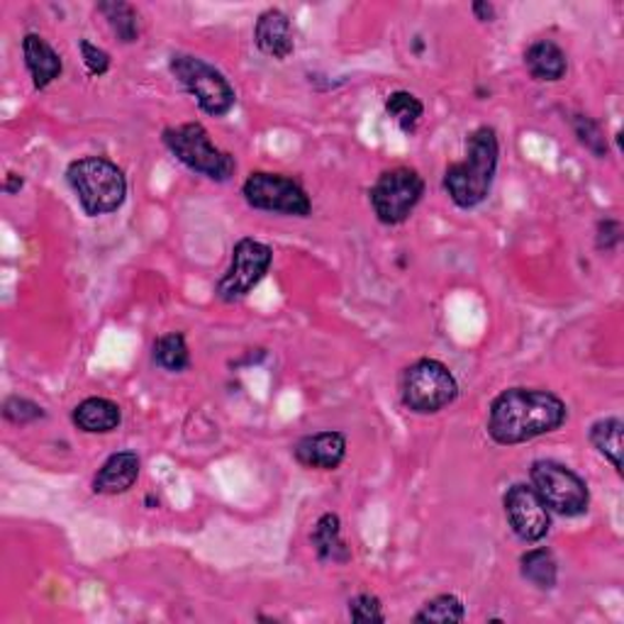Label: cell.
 Returning a JSON list of instances; mask_svg holds the SVG:
<instances>
[{
    "instance_id": "f546056e",
    "label": "cell",
    "mask_w": 624,
    "mask_h": 624,
    "mask_svg": "<svg viewBox=\"0 0 624 624\" xmlns=\"http://www.w3.org/2000/svg\"><path fill=\"white\" fill-rule=\"evenodd\" d=\"M473 15L481 22H493L495 20V6L493 3H485V0H476V3L471 6Z\"/></svg>"
},
{
    "instance_id": "44dd1931",
    "label": "cell",
    "mask_w": 624,
    "mask_h": 624,
    "mask_svg": "<svg viewBox=\"0 0 624 624\" xmlns=\"http://www.w3.org/2000/svg\"><path fill=\"white\" fill-rule=\"evenodd\" d=\"M98 13L108 20L112 34L122 44H135L140 40V15H137V10L130 3L106 0V3H98Z\"/></svg>"
},
{
    "instance_id": "ba28073f",
    "label": "cell",
    "mask_w": 624,
    "mask_h": 624,
    "mask_svg": "<svg viewBox=\"0 0 624 624\" xmlns=\"http://www.w3.org/2000/svg\"><path fill=\"white\" fill-rule=\"evenodd\" d=\"M424 195V181L415 169L396 166L380 173L368 191L374 213L380 225H402L415 213Z\"/></svg>"
},
{
    "instance_id": "3957f363",
    "label": "cell",
    "mask_w": 624,
    "mask_h": 624,
    "mask_svg": "<svg viewBox=\"0 0 624 624\" xmlns=\"http://www.w3.org/2000/svg\"><path fill=\"white\" fill-rule=\"evenodd\" d=\"M66 181L88 217L120 211L127 198L125 173L106 157H84L72 161L66 169Z\"/></svg>"
},
{
    "instance_id": "8fae6325",
    "label": "cell",
    "mask_w": 624,
    "mask_h": 624,
    "mask_svg": "<svg viewBox=\"0 0 624 624\" xmlns=\"http://www.w3.org/2000/svg\"><path fill=\"white\" fill-rule=\"evenodd\" d=\"M503 507L513 535L519 541H525V545H537V541L549 535L551 513L547 510V505L541 503V498L531 485L527 483L510 485L503 498Z\"/></svg>"
},
{
    "instance_id": "83f0119b",
    "label": "cell",
    "mask_w": 624,
    "mask_h": 624,
    "mask_svg": "<svg viewBox=\"0 0 624 624\" xmlns=\"http://www.w3.org/2000/svg\"><path fill=\"white\" fill-rule=\"evenodd\" d=\"M80 56H84V64L88 68L90 76H106L110 72V54L106 50H100L98 44L80 40Z\"/></svg>"
},
{
    "instance_id": "7c38bea8",
    "label": "cell",
    "mask_w": 624,
    "mask_h": 624,
    "mask_svg": "<svg viewBox=\"0 0 624 624\" xmlns=\"http://www.w3.org/2000/svg\"><path fill=\"white\" fill-rule=\"evenodd\" d=\"M293 456L300 466L315 471H337L346 459V437L337 430H325L298 439Z\"/></svg>"
},
{
    "instance_id": "484cf974",
    "label": "cell",
    "mask_w": 624,
    "mask_h": 624,
    "mask_svg": "<svg viewBox=\"0 0 624 624\" xmlns=\"http://www.w3.org/2000/svg\"><path fill=\"white\" fill-rule=\"evenodd\" d=\"M3 418L13 424H30V422H37L47 418V412H44L42 406L37 402L30 400V398H20L13 396L3 402Z\"/></svg>"
},
{
    "instance_id": "30bf717a",
    "label": "cell",
    "mask_w": 624,
    "mask_h": 624,
    "mask_svg": "<svg viewBox=\"0 0 624 624\" xmlns=\"http://www.w3.org/2000/svg\"><path fill=\"white\" fill-rule=\"evenodd\" d=\"M271 263L273 251L269 245L251 237L239 239L233 249V259H229L227 271L219 276L215 286V295L223 300V303H237V300L247 298L254 288L266 279Z\"/></svg>"
},
{
    "instance_id": "52a82bcc",
    "label": "cell",
    "mask_w": 624,
    "mask_h": 624,
    "mask_svg": "<svg viewBox=\"0 0 624 624\" xmlns=\"http://www.w3.org/2000/svg\"><path fill=\"white\" fill-rule=\"evenodd\" d=\"M169 68L173 78L189 90L201 110L211 118H225L235 108L237 94L223 72L193 54H173Z\"/></svg>"
},
{
    "instance_id": "e0dca14e",
    "label": "cell",
    "mask_w": 624,
    "mask_h": 624,
    "mask_svg": "<svg viewBox=\"0 0 624 624\" xmlns=\"http://www.w3.org/2000/svg\"><path fill=\"white\" fill-rule=\"evenodd\" d=\"M525 66L535 80L557 84L569 72V56L553 40H537L525 52Z\"/></svg>"
},
{
    "instance_id": "d6986e66",
    "label": "cell",
    "mask_w": 624,
    "mask_h": 624,
    "mask_svg": "<svg viewBox=\"0 0 624 624\" xmlns=\"http://www.w3.org/2000/svg\"><path fill=\"white\" fill-rule=\"evenodd\" d=\"M519 573L537 591H553L559 583V563L547 547H537L519 557Z\"/></svg>"
},
{
    "instance_id": "5b68a950",
    "label": "cell",
    "mask_w": 624,
    "mask_h": 624,
    "mask_svg": "<svg viewBox=\"0 0 624 624\" xmlns=\"http://www.w3.org/2000/svg\"><path fill=\"white\" fill-rule=\"evenodd\" d=\"M400 398L415 415H437L459 398V384L442 362L420 359L402 374Z\"/></svg>"
},
{
    "instance_id": "2e32d148",
    "label": "cell",
    "mask_w": 624,
    "mask_h": 624,
    "mask_svg": "<svg viewBox=\"0 0 624 624\" xmlns=\"http://www.w3.org/2000/svg\"><path fill=\"white\" fill-rule=\"evenodd\" d=\"M72 422L86 434H110L122 424V410L108 398H86L74 408Z\"/></svg>"
},
{
    "instance_id": "f1b7e54d",
    "label": "cell",
    "mask_w": 624,
    "mask_h": 624,
    "mask_svg": "<svg viewBox=\"0 0 624 624\" xmlns=\"http://www.w3.org/2000/svg\"><path fill=\"white\" fill-rule=\"evenodd\" d=\"M622 241V225L617 219H600L598 223V249L615 251Z\"/></svg>"
},
{
    "instance_id": "cb8c5ba5",
    "label": "cell",
    "mask_w": 624,
    "mask_h": 624,
    "mask_svg": "<svg viewBox=\"0 0 624 624\" xmlns=\"http://www.w3.org/2000/svg\"><path fill=\"white\" fill-rule=\"evenodd\" d=\"M415 622H437V624H456V622H464L466 620V607H464V600L452 595V593H444V595H437L432 600H427L422 605V610L418 615L412 617Z\"/></svg>"
},
{
    "instance_id": "7a4b0ae2",
    "label": "cell",
    "mask_w": 624,
    "mask_h": 624,
    "mask_svg": "<svg viewBox=\"0 0 624 624\" xmlns=\"http://www.w3.org/2000/svg\"><path fill=\"white\" fill-rule=\"evenodd\" d=\"M501 161V142L493 127L483 125L466 140V157L449 164L442 179L444 193L461 211H473L488 201Z\"/></svg>"
},
{
    "instance_id": "ffe728a7",
    "label": "cell",
    "mask_w": 624,
    "mask_h": 624,
    "mask_svg": "<svg viewBox=\"0 0 624 624\" xmlns=\"http://www.w3.org/2000/svg\"><path fill=\"white\" fill-rule=\"evenodd\" d=\"M622 430L624 424L620 418H603L591 424V444L600 456H605L612 469L622 473Z\"/></svg>"
},
{
    "instance_id": "4dcf8cb0",
    "label": "cell",
    "mask_w": 624,
    "mask_h": 624,
    "mask_svg": "<svg viewBox=\"0 0 624 624\" xmlns=\"http://www.w3.org/2000/svg\"><path fill=\"white\" fill-rule=\"evenodd\" d=\"M22 186H25V179H22L20 173H8V176H6V183H3V191H6L8 195H15V193H20V191H22Z\"/></svg>"
},
{
    "instance_id": "4fadbf2b",
    "label": "cell",
    "mask_w": 624,
    "mask_h": 624,
    "mask_svg": "<svg viewBox=\"0 0 624 624\" xmlns=\"http://www.w3.org/2000/svg\"><path fill=\"white\" fill-rule=\"evenodd\" d=\"M254 42H257L261 54L271 56L276 62H286L295 52V32L291 18L279 8L263 10L257 25H254Z\"/></svg>"
},
{
    "instance_id": "6da1fadb",
    "label": "cell",
    "mask_w": 624,
    "mask_h": 624,
    "mask_svg": "<svg viewBox=\"0 0 624 624\" xmlns=\"http://www.w3.org/2000/svg\"><path fill=\"white\" fill-rule=\"evenodd\" d=\"M569 420V408L551 390L507 388L491 402L488 434L495 444L515 447L557 432Z\"/></svg>"
},
{
    "instance_id": "8992f818",
    "label": "cell",
    "mask_w": 624,
    "mask_h": 624,
    "mask_svg": "<svg viewBox=\"0 0 624 624\" xmlns=\"http://www.w3.org/2000/svg\"><path fill=\"white\" fill-rule=\"evenodd\" d=\"M531 488L537 491L547 510L559 517H581L591 507L588 483L569 466L551 459H539L529 469Z\"/></svg>"
},
{
    "instance_id": "9c48e42d",
    "label": "cell",
    "mask_w": 624,
    "mask_h": 624,
    "mask_svg": "<svg viewBox=\"0 0 624 624\" xmlns=\"http://www.w3.org/2000/svg\"><path fill=\"white\" fill-rule=\"evenodd\" d=\"M241 195L254 211L308 217L312 213V201L308 191L291 176L271 171H254L247 176Z\"/></svg>"
},
{
    "instance_id": "277c9868",
    "label": "cell",
    "mask_w": 624,
    "mask_h": 624,
    "mask_svg": "<svg viewBox=\"0 0 624 624\" xmlns=\"http://www.w3.org/2000/svg\"><path fill=\"white\" fill-rule=\"evenodd\" d=\"M164 144L183 166L201 176L225 183L235 176L237 161L229 152L215 147L211 132L201 122H183L164 130Z\"/></svg>"
},
{
    "instance_id": "603a6c76",
    "label": "cell",
    "mask_w": 624,
    "mask_h": 624,
    "mask_svg": "<svg viewBox=\"0 0 624 624\" xmlns=\"http://www.w3.org/2000/svg\"><path fill=\"white\" fill-rule=\"evenodd\" d=\"M386 112L402 132L412 135L422 120L424 106L418 96L410 94V90H392V94L386 98Z\"/></svg>"
},
{
    "instance_id": "4316f807",
    "label": "cell",
    "mask_w": 624,
    "mask_h": 624,
    "mask_svg": "<svg viewBox=\"0 0 624 624\" xmlns=\"http://www.w3.org/2000/svg\"><path fill=\"white\" fill-rule=\"evenodd\" d=\"M349 620L362 624H380L386 622V612L376 595L359 593L349 600Z\"/></svg>"
},
{
    "instance_id": "9a60e30c",
    "label": "cell",
    "mask_w": 624,
    "mask_h": 624,
    "mask_svg": "<svg viewBox=\"0 0 624 624\" xmlns=\"http://www.w3.org/2000/svg\"><path fill=\"white\" fill-rule=\"evenodd\" d=\"M142 461L137 452H118L108 456L106 464L94 476V493L98 495H122L140 478Z\"/></svg>"
},
{
    "instance_id": "7402d4cb",
    "label": "cell",
    "mask_w": 624,
    "mask_h": 624,
    "mask_svg": "<svg viewBox=\"0 0 624 624\" xmlns=\"http://www.w3.org/2000/svg\"><path fill=\"white\" fill-rule=\"evenodd\" d=\"M152 359L159 368H164L169 374H181L191 366V352L186 337L181 332H166L154 342Z\"/></svg>"
},
{
    "instance_id": "5bb4252c",
    "label": "cell",
    "mask_w": 624,
    "mask_h": 624,
    "mask_svg": "<svg viewBox=\"0 0 624 624\" xmlns=\"http://www.w3.org/2000/svg\"><path fill=\"white\" fill-rule=\"evenodd\" d=\"M22 60H25L32 84L37 90L50 88L64 72V62L60 52L37 32H28L22 40Z\"/></svg>"
},
{
    "instance_id": "ac0fdd59",
    "label": "cell",
    "mask_w": 624,
    "mask_h": 624,
    "mask_svg": "<svg viewBox=\"0 0 624 624\" xmlns=\"http://www.w3.org/2000/svg\"><path fill=\"white\" fill-rule=\"evenodd\" d=\"M312 549H315L320 561L330 563H346L352 559V551L346 547V541L342 539V519L334 513L322 515L315 527H312Z\"/></svg>"
},
{
    "instance_id": "d4e9b609",
    "label": "cell",
    "mask_w": 624,
    "mask_h": 624,
    "mask_svg": "<svg viewBox=\"0 0 624 624\" xmlns=\"http://www.w3.org/2000/svg\"><path fill=\"white\" fill-rule=\"evenodd\" d=\"M573 132L578 137V142H581L588 152H591L595 159H605L610 147L605 140V132L603 127H600L598 120H593L591 115H573Z\"/></svg>"
}]
</instances>
